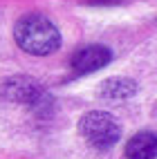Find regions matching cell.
I'll return each instance as SVG.
<instances>
[{
	"label": "cell",
	"instance_id": "3957f363",
	"mask_svg": "<svg viewBox=\"0 0 157 159\" xmlns=\"http://www.w3.org/2000/svg\"><path fill=\"white\" fill-rule=\"evenodd\" d=\"M0 97H5L7 101H16V103H25L31 108H40L47 103V94L45 90L38 85L34 79L29 76H14L7 79L0 88Z\"/></svg>",
	"mask_w": 157,
	"mask_h": 159
},
{
	"label": "cell",
	"instance_id": "7a4b0ae2",
	"mask_svg": "<svg viewBox=\"0 0 157 159\" xmlns=\"http://www.w3.org/2000/svg\"><path fill=\"white\" fill-rule=\"evenodd\" d=\"M79 132L92 148L97 150H108L121 137V128L114 121V116L103 112V110H92L81 116L79 121Z\"/></svg>",
	"mask_w": 157,
	"mask_h": 159
},
{
	"label": "cell",
	"instance_id": "8992f818",
	"mask_svg": "<svg viewBox=\"0 0 157 159\" xmlns=\"http://www.w3.org/2000/svg\"><path fill=\"white\" fill-rule=\"evenodd\" d=\"M99 94L103 99H112V101H123V99H130L137 94V83L130 81V79H121V76H112L108 81L101 83Z\"/></svg>",
	"mask_w": 157,
	"mask_h": 159
},
{
	"label": "cell",
	"instance_id": "277c9868",
	"mask_svg": "<svg viewBox=\"0 0 157 159\" xmlns=\"http://www.w3.org/2000/svg\"><path fill=\"white\" fill-rule=\"evenodd\" d=\"M112 58V52L106 45H90L83 47L81 52H76L72 58V67L76 70V74H90L97 72L101 67H106Z\"/></svg>",
	"mask_w": 157,
	"mask_h": 159
},
{
	"label": "cell",
	"instance_id": "5b68a950",
	"mask_svg": "<svg viewBox=\"0 0 157 159\" xmlns=\"http://www.w3.org/2000/svg\"><path fill=\"white\" fill-rule=\"evenodd\" d=\"M128 159H155L157 157V134L155 132H137L126 143Z\"/></svg>",
	"mask_w": 157,
	"mask_h": 159
},
{
	"label": "cell",
	"instance_id": "6da1fadb",
	"mask_svg": "<svg viewBox=\"0 0 157 159\" xmlns=\"http://www.w3.org/2000/svg\"><path fill=\"white\" fill-rule=\"evenodd\" d=\"M14 38L20 49L34 56L54 54L61 47V34L56 25L40 14H27L20 18L14 27Z\"/></svg>",
	"mask_w": 157,
	"mask_h": 159
}]
</instances>
